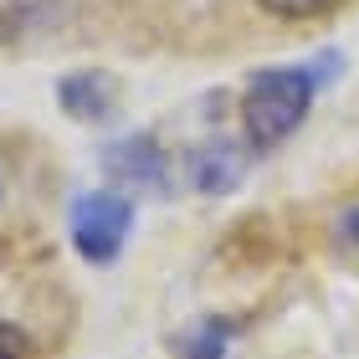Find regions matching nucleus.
Returning <instances> with one entry per match:
<instances>
[{
    "label": "nucleus",
    "mask_w": 359,
    "mask_h": 359,
    "mask_svg": "<svg viewBox=\"0 0 359 359\" xmlns=\"http://www.w3.org/2000/svg\"><path fill=\"white\" fill-rule=\"evenodd\" d=\"M0 201H6V180H0Z\"/></svg>",
    "instance_id": "10"
},
{
    "label": "nucleus",
    "mask_w": 359,
    "mask_h": 359,
    "mask_svg": "<svg viewBox=\"0 0 359 359\" xmlns=\"http://www.w3.org/2000/svg\"><path fill=\"white\" fill-rule=\"evenodd\" d=\"M0 359H26V334L15 323H0Z\"/></svg>",
    "instance_id": "8"
},
{
    "label": "nucleus",
    "mask_w": 359,
    "mask_h": 359,
    "mask_svg": "<svg viewBox=\"0 0 359 359\" xmlns=\"http://www.w3.org/2000/svg\"><path fill=\"white\" fill-rule=\"evenodd\" d=\"M313 88L318 72L313 67H267L252 77L247 97H241V123H247V139L257 149H272L287 134H298V123L313 108Z\"/></svg>",
    "instance_id": "1"
},
{
    "label": "nucleus",
    "mask_w": 359,
    "mask_h": 359,
    "mask_svg": "<svg viewBox=\"0 0 359 359\" xmlns=\"http://www.w3.org/2000/svg\"><path fill=\"white\" fill-rule=\"evenodd\" d=\"M344 236L359 247V210H349V216H344Z\"/></svg>",
    "instance_id": "9"
},
{
    "label": "nucleus",
    "mask_w": 359,
    "mask_h": 359,
    "mask_svg": "<svg viewBox=\"0 0 359 359\" xmlns=\"http://www.w3.org/2000/svg\"><path fill=\"white\" fill-rule=\"evenodd\" d=\"M103 170L118 180V185H134V190H165V154L149 134H128L118 144L103 149Z\"/></svg>",
    "instance_id": "4"
},
{
    "label": "nucleus",
    "mask_w": 359,
    "mask_h": 359,
    "mask_svg": "<svg viewBox=\"0 0 359 359\" xmlns=\"http://www.w3.org/2000/svg\"><path fill=\"white\" fill-rule=\"evenodd\" d=\"M231 339H236V323L210 313V318H195L190 329L175 339V354H180V359H226Z\"/></svg>",
    "instance_id": "6"
},
{
    "label": "nucleus",
    "mask_w": 359,
    "mask_h": 359,
    "mask_svg": "<svg viewBox=\"0 0 359 359\" xmlns=\"http://www.w3.org/2000/svg\"><path fill=\"white\" fill-rule=\"evenodd\" d=\"M57 93H62V113L77 123H103L113 113V77L108 72H93V67L67 72L57 83Z\"/></svg>",
    "instance_id": "5"
},
{
    "label": "nucleus",
    "mask_w": 359,
    "mask_h": 359,
    "mask_svg": "<svg viewBox=\"0 0 359 359\" xmlns=\"http://www.w3.org/2000/svg\"><path fill=\"white\" fill-rule=\"evenodd\" d=\"M128 231H134V205H128V195H118V190H88V195H77L72 210H67V236H72V247L88 267L118 262Z\"/></svg>",
    "instance_id": "2"
},
{
    "label": "nucleus",
    "mask_w": 359,
    "mask_h": 359,
    "mask_svg": "<svg viewBox=\"0 0 359 359\" xmlns=\"http://www.w3.org/2000/svg\"><path fill=\"white\" fill-rule=\"evenodd\" d=\"M247 165H252V154L241 149V144H231V139H205V144H195L190 159H185L190 185H195V190H205V195H226V190H236V185H241V175H247Z\"/></svg>",
    "instance_id": "3"
},
{
    "label": "nucleus",
    "mask_w": 359,
    "mask_h": 359,
    "mask_svg": "<svg viewBox=\"0 0 359 359\" xmlns=\"http://www.w3.org/2000/svg\"><path fill=\"white\" fill-rule=\"evenodd\" d=\"M257 6L272 11V15H283V21H313V15L339 11L344 0H257Z\"/></svg>",
    "instance_id": "7"
}]
</instances>
